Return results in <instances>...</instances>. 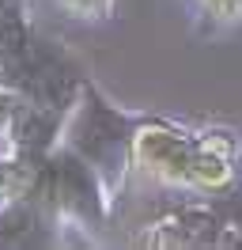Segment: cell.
Wrapping results in <instances>:
<instances>
[{
	"instance_id": "obj_1",
	"label": "cell",
	"mask_w": 242,
	"mask_h": 250,
	"mask_svg": "<svg viewBox=\"0 0 242 250\" xmlns=\"http://www.w3.org/2000/svg\"><path fill=\"white\" fill-rule=\"evenodd\" d=\"M136 125H140V114H129V110L114 106L102 95V87L91 83V80H83V91H80L76 106L64 118L60 141L68 148H76L99 171V178L106 182L114 201H118V193L125 189L129 174H133Z\"/></svg>"
},
{
	"instance_id": "obj_2",
	"label": "cell",
	"mask_w": 242,
	"mask_h": 250,
	"mask_svg": "<svg viewBox=\"0 0 242 250\" xmlns=\"http://www.w3.org/2000/svg\"><path fill=\"white\" fill-rule=\"evenodd\" d=\"M193 163H197V125L140 114L133 141V171H144L151 182H159L166 189L193 193Z\"/></svg>"
},
{
	"instance_id": "obj_3",
	"label": "cell",
	"mask_w": 242,
	"mask_h": 250,
	"mask_svg": "<svg viewBox=\"0 0 242 250\" xmlns=\"http://www.w3.org/2000/svg\"><path fill=\"white\" fill-rule=\"evenodd\" d=\"M227 220L216 212L208 197H193L185 205L166 208L136 231V247H163V250H201V247H223Z\"/></svg>"
},
{
	"instance_id": "obj_4",
	"label": "cell",
	"mask_w": 242,
	"mask_h": 250,
	"mask_svg": "<svg viewBox=\"0 0 242 250\" xmlns=\"http://www.w3.org/2000/svg\"><path fill=\"white\" fill-rule=\"evenodd\" d=\"M64 118L60 110L45 106V103H34V99H15L12 122H8V141H12L15 152H27V156H49L60 144V133H64Z\"/></svg>"
},
{
	"instance_id": "obj_5",
	"label": "cell",
	"mask_w": 242,
	"mask_h": 250,
	"mask_svg": "<svg viewBox=\"0 0 242 250\" xmlns=\"http://www.w3.org/2000/svg\"><path fill=\"white\" fill-rule=\"evenodd\" d=\"M201 34H220L242 23V0H189Z\"/></svg>"
},
{
	"instance_id": "obj_6",
	"label": "cell",
	"mask_w": 242,
	"mask_h": 250,
	"mask_svg": "<svg viewBox=\"0 0 242 250\" xmlns=\"http://www.w3.org/2000/svg\"><path fill=\"white\" fill-rule=\"evenodd\" d=\"M68 19H80V23H106L114 19V4L118 0H53Z\"/></svg>"
},
{
	"instance_id": "obj_7",
	"label": "cell",
	"mask_w": 242,
	"mask_h": 250,
	"mask_svg": "<svg viewBox=\"0 0 242 250\" xmlns=\"http://www.w3.org/2000/svg\"><path fill=\"white\" fill-rule=\"evenodd\" d=\"M15 99H19V95H15L12 87H4V83H0V141H4V144H12V141H8V122H12Z\"/></svg>"
},
{
	"instance_id": "obj_8",
	"label": "cell",
	"mask_w": 242,
	"mask_h": 250,
	"mask_svg": "<svg viewBox=\"0 0 242 250\" xmlns=\"http://www.w3.org/2000/svg\"><path fill=\"white\" fill-rule=\"evenodd\" d=\"M0 8L12 12V16H23V0H0Z\"/></svg>"
}]
</instances>
